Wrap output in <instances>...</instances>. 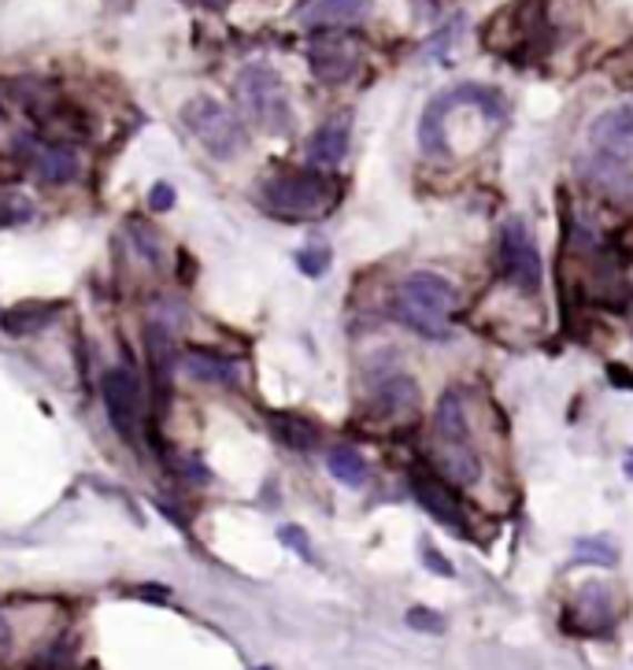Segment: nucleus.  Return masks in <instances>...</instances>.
<instances>
[{
  "label": "nucleus",
  "mask_w": 633,
  "mask_h": 670,
  "mask_svg": "<svg viewBox=\"0 0 633 670\" xmlns=\"http://www.w3.org/2000/svg\"><path fill=\"white\" fill-rule=\"evenodd\" d=\"M411 489H415L419 504L433 515V519H441V522H449V526H455V522L463 519L460 500H455V493L444 486L441 478H433V475H415V478H411Z\"/></svg>",
  "instance_id": "obj_15"
},
{
  "label": "nucleus",
  "mask_w": 633,
  "mask_h": 670,
  "mask_svg": "<svg viewBox=\"0 0 633 670\" xmlns=\"http://www.w3.org/2000/svg\"><path fill=\"white\" fill-rule=\"evenodd\" d=\"M326 467H330L333 478L349 481V486H360L363 475H366V464H363V456L355 453V448H333V453L326 456Z\"/></svg>",
  "instance_id": "obj_22"
},
{
  "label": "nucleus",
  "mask_w": 633,
  "mask_h": 670,
  "mask_svg": "<svg viewBox=\"0 0 633 670\" xmlns=\"http://www.w3.org/2000/svg\"><path fill=\"white\" fill-rule=\"evenodd\" d=\"M574 615H577V626L585 633H604L611 622H615V597L604 581H585L574 597Z\"/></svg>",
  "instance_id": "obj_13"
},
{
  "label": "nucleus",
  "mask_w": 633,
  "mask_h": 670,
  "mask_svg": "<svg viewBox=\"0 0 633 670\" xmlns=\"http://www.w3.org/2000/svg\"><path fill=\"white\" fill-rule=\"evenodd\" d=\"M438 464H441L444 475H449L452 481H460V486H474L478 475H482V464H478L471 445H441Z\"/></svg>",
  "instance_id": "obj_20"
},
{
  "label": "nucleus",
  "mask_w": 633,
  "mask_h": 670,
  "mask_svg": "<svg viewBox=\"0 0 633 670\" xmlns=\"http://www.w3.org/2000/svg\"><path fill=\"white\" fill-rule=\"evenodd\" d=\"M360 41L352 34H338V30H322V34L308 45V63L315 71L319 82L338 85L344 79H352L355 68H360Z\"/></svg>",
  "instance_id": "obj_8"
},
{
  "label": "nucleus",
  "mask_w": 633,
  "mask_h": 670,
  "mask_svg": "<svg viewBox=\"0 0 633 670\" xmlns=\"http://www.w3.org/2000/svg\"><path fill=\"white\" fill-rule=\"evenodd\" d=\"M371 12V0H300L297 19L308 30H341Z\"/></svg>",
  "instance_id": "obj_10"
},
{
  "label": "nucleus",
  "mask_w": 633,
  "mask_h": 670,
  "mask_svg": "<svg viewBox=\"0 0 633 670\" xmlns=\"http://www.w3.org/2000/svg\"><path fill=\"white\" fill-rule=\"evenodd\" d=\"M182 123L189 134L197 138V145L215 160H233L249 149V130H244L241 119L233 115L227 104H219L215 97H193V101H185Z\"/></svg>",
  "instance_id": "obj_5"
},
{
  "label": "nucleus",
  "mask_w": 633,
  "mask_h": 670,
  "mask_svg": "<svg viewBox=\"0 0 633 670\" xmlns=\"http://www.w3.org/2000/svg\"><path fill=\"white\" fill-rule=\"evenodd\" d=\"M622 470H626V475H630V478H633V453H630V456H626V464H622Z\"/></svg>",
  "instance_id": "obj_32"
},
{
  "label": "nucleus",
  "mask_w": 633,
  "mask_h": 670,
  "mask_svg": "<svg viewBox=\"0 0 633 670\" xmlns=\"http://www.w3.org/2000/svg\"><path fill=\"white\" fill-rule=\"evenodd\" d=\"M585 182L593 185L596 193H604L607 201H615L622 207H633V174L622 168L619 160L593 156L585 163Z\"/></svg>",
  "instance_id": "obj_14"
},
{
  "label": "nucleus",
  "mask_w": 633,
  "mask_h": 670,
  "mask_svg": "<svg viewBox=\"0 0 633 670\" xmlns=\"http://www.w3.org/2000/svg\"><path fill=\"white\" fill-rule=\"evenodd\" d=\"M100 393H104V408L108 419L115 426L119 437L127 441H138V426H141V408H144V393L141 382L130 367H111L104 382H100Z\"/></svg>",
  "instance_id": "obj_6"
},
{
  "label": "nucleus",
  "mask_w": 633,
  "mask_h": 670,
  "mask_svg": "<svg viewBox=\"0 0 633 670\" xmlns=\"http://www.w3.org/2000/svg\"><path fill=\"white\" fill-rule=\"evenodd\" d=\"M56 315H60V304H41V301L16 304V307H8V312H0V329H4L8 337L41 334Z\"/></svg>",
  "instance_id": "obj_16"
},
{
  "label": "nucleus",
  "mask_w": 633,
  "mask_h": 670,
  "mask_svg": "<svg viewBox=\"0 0 633 670\" xmlns=\"http://www.w3.org/2000/svg\"><path fill=\"white\" fill-rule=\"evenodd\" d=\"M455 307V290L452 282H444L441 274L415 271L396 285L393 296V318L415 329L419 337L430 342H444L449 337V312Z\"/></svg>",
  "instance_id": "obj_2"
},
{
  "label": "nucleus",
  "mask_w": 633,
  "mask_h": 670,
  "mask_svg": "<svg viewBox=\"0 0 633 670\" xmlns=\"http://www.w3.org/2000/svg\"><path fill=\"white\" fill-rule=\"evenodd\" d=\"M263 204L282 219H319L338 204V185L322 171H289L263 185Z\"/></svg>",
  "instance_id": "obj_4"
},
{
  "label": "nucleus",
  "mask_w": 633,
  "mask_h": 670,
  "mask_svg": "<svg viewBox=\"0 0 633 670\" xmlns=\"http://www.w3.org/2000/svg\"><path fill=\"white\" fill-rule=\"evenodd\" d=\"M182 370L193 382H208V386H233V382H238V364H233V359L200 353V348L182 356Z\"/></svg>",
  "instance_id": "obj_17"
},
{
  "label": "nucleus",
  "mask_w": 633,
  "mask_h": 670,
  "mask_svg": "<svg viewBox=\"0 0 633 670\" xmlns=\"http://www.w3.org/2000/svg\"><path fill=\"white\" fill-rule=\"evenodd\" d=\"M274 430L289 448H293V453H311V448L319 445V430L308 419H297V415H278Z\"/></svg>",
  "instance_id": "obj_21"
},
{
  "label": "nucleus",
  "mask_w": 633,
  "mask_h": 670,
  "mask_svg": "<svg viewBox=\"0 0 633 670\" xmlns=\"http://www.w3.org/2000/svg\"><path fill=\"white\" fill-rule=\"evenodd\" d=\"M278 537H282V541L293 548L297 556H304V559H315V552H311V541H308V534L300 530V526H282V530H278Z\"/></svg>",
  "instance_id": "obj_28"
},
{
  "label": "nucleus",
  "mask_w": 633,
  "mask_h": 670,
  "mask_svg": "<svg viewBox=\"0 0 633 670\" xmlns=\"http://www.w3.org/2000/svg\"><path fill=\"white\" fill-rule=\"evenodd\" d=\"M19 149L30 152L33 171H38V179L49 185L71 182V179H78V171H82V160H78V152L71 145H41V141H33V138H19Z\"/></svg>",
  "instance_id": "obj_11"
},
{
  "label": "nucleus",
  "mask_w": 633,
  "mask_h": 670,
  "mask_svg": "<svg viewBox=\"0 0 633 670\" xmlns=\"http://www.w3.org/2000/svg\"><path fill=\"white\" fill-rule=\"evenodd\" d=\"M589 141H593L596 156L626 163L633 156V108H611L596 115L589 126Z\"/></svg>",
  "instance_id": "obj_9"
},
{
  "label": "nucleus",
  "mask_w": 633,
  "mask_h": 670,
  "mask_svg": "<svg viewBox=\"0 0 633 670\" xmlns=\"http://www.w3.org/2000/svg\"><path fill=\"white\" fill-rule=\"evenodd\" d=\"M574 564L611 567V564H619V548L611 545L607 537H582V541H574Z\"/></svg>",
  "instance_id": "obj_23"
},
{
  "label": "nucleus",
  "mask_w": 633,
  "mask_h": 670,
  "mask_svg": "<svg viewBox=\"0 0 633 670\" xmlns=\"http://www.w3.org/2000/svg\"><path fill=\"white\" fill-rule=\"evenodd\" d=\"M419 556H422V564H426V567L433 570V575H438V578H452V575H455L449 559H444V556L438 552V548L430 545V541H422V545H419Z\"/></svg>",
  "instance_id": "obj_27"
},
{
  "label": "nucleus",
  "mask_w": 633,
  "mask_h": 670,
  "mask_svg": "<svg viewBox=\"0 0 633 670\" xmlns=\"http://www.w3.org/2000/svg\"><path fill=\"white\" fill-rule=\"evenodd\" d=\"M500 267L522 293H537L541 285V256L533 245V234L522 219H511L500 234Z\"/></svg>",
  "instance_id": "obj_7"
},
{
  "label": "nucleus",
  "mask_w": 633,
  "mask_h": 670,
  "mask_svg": "<svg viewBox=\"0 0 633 670\" xmlns=\"http://www.w3.org/2000/svg\"><path fill=\"white\" fill-rule=\"evenodd\" d=\"M455 108H478L485 119L493 123H504L508 119V101L504 93L493 90V85H482V82H460V85H449L441 90L438 97H430L426 108L419 115V149L426 156H438L444 160L449 156V138H444V123Z\"/></svg>",
  "instance_id": "obj_1"
},
{
  "label": "nucleus",
  "mask_w": 633,
  "mask_h": 670,
  "mask_svg": "<svg viewBox=\"0 0 633 670\" xmlns=\"http://www.w3.org/2000/svg\"><path fill=\"white\" fill-rule=\"evenodd\" d=\"M11 641H16V633H11V622L0 615V659L11 652Z\"/></svg>",
  "instance_id": "obj_30"
},
{
  "label": "nucleus",
  "mask_w": 633,
  "mask_h": 670,
  "mask_svg": "<svg viewBox=\"0 0 633 670\" xmlns=\"http://www.w3.org/2000/svg\"><path fill=\"white\" fill-rule=\"evenodd\" d=\"M349 141H352V115L341 112V115L326 119V123H322L315 134H311L308 160L315 163L319 171L338 168V163L349 156Z\"/></svg>",
  "instance_id": "obj_12"
},
{
  "label": "nucleus",
  "mask_w": 633,
  "mask_h": 670,
  "mask_svg": "<svg viewBox=\"0 0 633 670\" xmlns=\"http://www.w3.org/2000/svg\"><path fill=\"white\" fill-rule=\"evenodd\" d=\"M419 400V386L404 375H393L385 378L382 386L374 389V408L385 415V419H393V415H408L411 408H415Z\"/></svg>",
  "instance_id": "obj_19"
},
{
  "label": "nucleus",
  "mask_w": 633,
  "mask_h": 670,
  "mask_svg": "<svg viewBox=\"0 0 633 670\" xmlns=\"http://www.w3.org/2000/svg\"><path fill=\"white\" fill-rule=\"evenodd\" d=\"M330 248L326 245H308V248H300L297 252V267L308 274V278H322L326 274V267H330Z\"/></svg>",
  "instance_id": "obj_24"
},
{
  "label": "nucleus",
  "mask_w": 633,
  "mask_h": 670,
  "mask_svg": "<svg viewBox=\"0 0 633 670\" xmlns=\"http://www.w3.org/2000/svg\"><path fill=\"white\" fill-rule=\"evenodd\" d=\"M233 90H238L244 115L260 130H267V134H289L293 130V104H289L285 82L274 68L249 63V68H241Z\"/></svg>",
  "instance_id": "obj_3"
},
{
  "label": "nucleus",
  "mask_w": 633,
  "mask_h": 670,
  "mask_svg": "<svg viewBox=\"0 0 633 670\" xmlns=\"http://www.w3.org/2000/svg\"><path fill=\"white\" fill-rule=\"evenodd\" d=\"M611 378H615V382H619V386H633V375H622V370H619V367H611Z\"/></svg>",
  "instance_id": "obj_31"
},
{
  "label": "nucleus",
  "mask_w": 633,
  "mask_h": 670,
  "mask_svg": "<svg viewBox=\"0 0 633 670\" xmlns=\"http://www.w3.org/2000/svg\"><path fill=\"white\" fill-rule=\"evenodd\" d=\"M433 430H438L441 445H471V430H466V415L463 400L455 393H444L438 404V415H433Z\"/></svg>",
  "instance_id": "obj_18"
},
{
  "label": "nucleus",
  "mask_w": 633,
  "mask_h": 670,
  "mask_svg": "<svg viewBox=\"0 0 633 670\" xmlns=\"http://www.w3.org/2000/svg\"><path fill=\"white\" fill-rule=\"evenodd\" d=\"M149 207H152V212H171V207H174V185H167V182L152 185Z\"/></svg>",
  "instance_id": "obj_29"
},
{
  "label": "nucleus",
  "mask_w": 633,
  "mask_h": 670,
  "mask_svg": "<svg viewBox=\"0 0 633 670\" xmlns=\"http://www.w3.org/2000/svg\"><path fill=\"white\" fill-rule=\"evenodd\" d=\"M33 204L27 196H0V226H22L30 223Z\"/></svg>",
  "instance_id": "obj_25"
},
{
  "label": "nucleus",
  "mask_w": 633,
  "mask_h": 670,
  "mask_svg": "<svg viewBox=\"0 0 633 670\" xmlns=\"http://www.w3.org/2000/svg\"><path fill=\"white\" fill-rule=\"evenodd\" d=\"M408 626L419 633H444V615H438L433 608H411L408 611Z\"/></svg>",
  "instance_id": "obj_26"
}]
</instances>
